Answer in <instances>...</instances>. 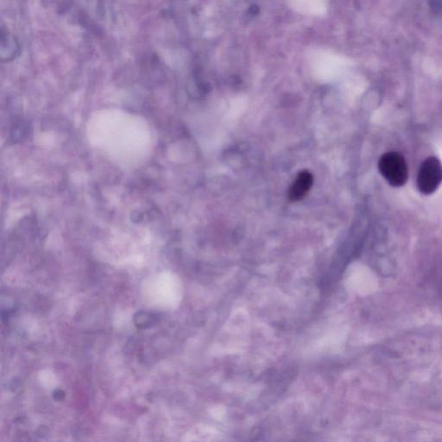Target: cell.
Returning <instances> with one entry per match:
<instances>
[{
  "instance_id": "obj_1",
  "label": "cell",
  "mask_w": 442,
  "mask_h": 442,
  "mask_svg": "<svg viewBox=\"0 0 442 442\" xmlns=\"http://www.w3.org/2000/svg\"><path fill=\"white\" fill-rule=\"evenodd\" d=\"M380 173L390 185L402 186L409 177L405 159L397 152L383 155L378 162Z\"/></svg>"
},
{
  "instance_id": "obj_2",
  "label": "cell",
  "mask_w": 442,
  "mask_h": 442,
  "mask_svg": "<svg viewBox=\"0 0 442 442\" xmlns=\"http://www.w3.org/2000/svg\"><path fill=\"white\" fill-rule=\"evenodd\" d=\"M442 183V164L435 157H427L421 165L417 175V188L423 195L436 191Z\"/></svg>"
},
{
  "instance_id": "obj_4",
  "label": "cell",
  "mask_w": 442,
  "mask_h": 442,
  "mask_svg": "<svg viewBox=\"0 0 442 442\" xmlns=\"http://www.w3.org/2000/svg\"><path fill=\"white\" fill-rule=\"evenodd\" d=\"M157 323V316L152 313L140 311L134 316V323L136 327L144 329L153 326Z\"/></svg>"
},
{
  "instance_id": "obj_5",
  "label": "cell",
  "mask_w": 442,
  "mask_h": 442,
  "mask_svg": "<svg viewBox=\"0 0 442 442\" xmlns=\"http://www.w3.org/2000/svg\"><path fill=\"white\" fill-rule=\"evenodd\" d=\"M65 397V394L64 392H62V390H57V392H55L54 394V398L61 401L62 399H64Z\"/></svg>"
},
{
  "instance_id": "obj_3",
  "label": "cell",
  "mask_w": 442,
  "mask_h": 442,
  "mask_svg": "<svg viewBox=\"0 0 442 442\" xmlns=\"http://www.w3.org/2000/svg\"><path fill=\"white\" fill-rule=\"evenodd\" d=\"M313 175L309 171H303L297 175L289 190V199L291 202H298L305 196L313 185Z\"/></svg>"
}]
</instances>
